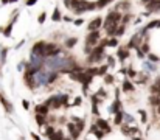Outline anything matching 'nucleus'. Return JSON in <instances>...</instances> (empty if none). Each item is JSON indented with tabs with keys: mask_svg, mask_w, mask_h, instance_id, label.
<instances>
[{
	"mask_svg": "<svg viewBox=\"0 0 160 140\" xmlns=\"http://www.w3.org/2000/svg\"><path fill=\"white\" fill-rule=\"evenodd\" d=\"M45 104L51 110H58L61 107L68 109L70 107V104H68V93H58V95H51V97L47 98Z\"/></svg>",
	"mask_w": 160,
	"mask_h": 140,
	"instance_id": "nucleus-1",
	"label": "nucleus"
},
{
	"mask_svg": "<svg viewBox=\"0 0 160 140\" xmlns=\"http://www.w3.org/2000/svg\"><path fill=\"white\" fill-rule=\"evenodd\" d=\"M70 78H72L73 81H76V82H79V84H83V92H84V95L87 93L89 86H90L92 81H93V76H92V75L89 73L86 69H83V70H78V72H73V73H70Z\"/></svg>",
	"mask_w": 160,
	"mask_h": 140,
	"instance_id": "nucleus-2",
	"label": "nucleus"
},
{
	"mask_svg": "<svg viewBox=\"0 0 160 140\" xmlns=\"http://www.w3.org/2000/svg\"><path fill=\"white\" fill-rule=\"evenodd\" d=\"M101 42V33L100 31H92L86 36V47H84V51L87 54H90L93 51V48Z\"/></svg>",
	"mask_w": 160,
	"mask_h": 140,
	"instance_id": "nucleus-3",
	"label": "nucleus"
},
{
	"mask_svg": "<svg viewBox=\"0 0 160 140\" xmlns=\"http://www.w3.org/2000/svg\"><path fill=\"white\" fill-rule=\"evenodd\" d=\"M104 48H106V47L100 42L98 45H96L95 47V48H93V51L90 53V54H89V58H87V62L89 64H95V62H101L103 61V58H104V56H106V53H104Z\"/></svg>",
	"mask_w": 160,
	"mask_h": 140,
	"instance_id": "nucleus-4",
	"label": "nucleus"
},
{
	"mask_svg": "<svg viewBox=\"0 0 160 140\" xmlns=\"http://www.w3.org/2000/svg\"><path fill=\"white\" fill-rule=\"evenodd\" d=\"M17 14H19V11H14V13H13V19H11V22L8 23L6 26H0V34H3L5 37H10V36H11V31H13L14 22L17 20Z\"/></svg>",
	"mask_w": 160,
	"mask_h": 140,
	"instance_id": "nucleus-5",
	"label": "nucleus"
},
{
	"mask_svg": "<svg viewBox=\"0 0 160 140\" xmlns=\"http://www.w3.org/2000/svg\"><path fill=\"white\" fill-rule=\"evenodd\" d=\"M45 41H38L36 44L33 45L31 48V56H39V58H44V51H45Z\"/></svg>",
	"mask_w": 160,
	"mask_h": 140,
	"instance_id": "nucleus-6",
	"label": "nucleus"
},
{
	"mask_svg": "<svg viewBox=\"0 0 160 140\" xmlns=\"http://www.w3.org/2000/svg\"><path fill=\"white\" fill-rule=\"evenodd\" d=\"M95 123H96V126H98L101 131H104L106 134H110L112 132V126H110V123L106 118H103V117H98L95 120Z\"/></svg>",
	"mask_w": 160,
	"mask_h": 140,
	"instance_id": "nucleus-7",
	"label": "nucleus"
},
{
	"mask_svg": "<svg viewBox=\"0 0 160 140\" xmlns=\"http://www.w3.org/2000/svg\"><path fill=\"white\" fill-rule=\"evenodd\" d=\"M65 126H67V131H68L70 137H72L73 140H78L79 135H81V132H79L76 123H73V121H68V123H65Z\"/></svg>",
	"mask_w": 160,
	"mask_h": 140,
	"instance_id": "nucleus-8",
	"label": "nucleus"
},
{
	"mask_svg": "<svg viewBox=\"0 0 160 140\" xmlns=\"http://www.w3.org/2000/svg\"><path fill=\"white\" fill-rule=\"evenodd\" d=\"M89 134H90V135H95L96 140H103L104 135H106V132H104V131H101L98 126H96V123H92V125H90V128H89Z\"/></svg>",
	"mask_w": 160,
	"mask_h": 140,
	"instance_id": "nucleus-9",
	"label": "nucleus"
},
{
	"mask_svg": "<svg viewBox=\"0 0 160 140\" xmlns=\"http://www.w3.org/2000/svg\"><path fill=\"white\" fill-rule=\"evenodd\" d=\"M103 23H104V22H103L101 17H95L93 20H90V22H89V25H87L89 33H92V31H100V28H101Z\"/></svg>",
	"mask_w": 160,
	"mask_h": 140,
	"instance_id": "nucleus-10",
	"label": "nucleus"
},
{
	"mask_svg": "<svg viewBox=\"0 0 160 140\" xmlns=\"http://www.w3.org/2000/svg\"><path fill=\"white\" fill-rule=\"evenodd\" d=\"M121 90L124 93H134L135 92V86H134V82H132L128 76L123 79V84H121Z\"/></svg>",
	"mask_w": 160,
	"mask_h": 140,
	"instance_id": "nucleus-11",
	"label": "nucleus"
},
{
	"mask_svg": "<svg viewBox=\"0 0 160 140\" xmlns=\"http://www.w3.org/2000/svg\"><path fill=\"white\" fill-rule=\"evenodd\" d=\"M117 56H118V61L123 64L124 61H126L129 58V48H128V45H124V47H120L118 51H117Z\"/></svg>",
	"mask_w": 160,
	"mask_h": 140,
	"instance_id": "nucleus-12",
	"label": "nucleus"
},
{
	"mask_svg": "<svg viewBox=\"0 0 160 140\" xmlns=\"http://www.w3.org/2000/svg\"><path fill=\"white\" fill-rule=\"evenodd\" d=\"M34 120H36V123L39 128H45L48 125V115H41V114H36L34 115Z\"/></svg>",
	"mask_w": 160,
	"mask_h": 140,
	"instance_id": "nucleus-13",
	"label": "nucleus"
},
{
	"mask_svg": "<svg viewBox=\"0 0 160 140\" xmlns=\"http://www.w3.org/2000/svg\"><path fill=\"white\" fill-rule=\"evenodd\" d=\"M120 110H123L121 100L120 98H115L113 103H112V106H110V109H109V112H110V114H117V112H120Z\"/></svg>",
	"mask_w": 160,
	"mask_h": 140,
	"instance_id": "nucleus-14",
	"label": "nucleus"
},
{
	"mask_svg": "<svg viewBox=\"0 0 160 140\" xmlns=\"http://www.w3.org/2000/svg\"><path fill=\"white\" fill-rule=\"evenodd\" d=\"M34 110H36V114H41V115H50V107L45 104V103H42V104H38L36 107H34Z\"/></svg>",
	"mask_w": 160,
	"mask_h": 140,
	"instance_id": "nucleus-15",
	"label": "nucleus"
},
{
	"mask_svg": "<svg viewBox=\"0 0 160 140\" xmlns=\"http://www.w3.org/2000/svg\"><path fill=\"white\" fill-rule=\"evenodd\" d=\"M124 112L123 110H120V112H117V114H113V125L115 126H121L123 123H124Z\"/></svg>",
	"mask_w": 160,
	"mask_h": 140,
	"instance_id": "nucleus-16",
	"label": "nucleus"
},
{
	"mask_svg": "<svg viewBox=\"0 0 160 140\" xmlns=\"http://www.w3.org/2000/svg\"><path fill=\"white\" fill-rule=\"evenodd\" d=\"M0 103H2V106H3V109H5L6 114H13L14 107H13V104H11V103L8 101L5 97H0Z\"/></svg>",
	"mask_w": 160,
	"mask_h": 140,
	"instance_id": "nucleus-17",
	"label": "nucleus"
},
{
	"mask_svg": "<svg viewBox=\"0 0 160 140\" xmlns=\"http://www.w3.org/2000/svg\"><path fill=\"white\" fill-rule=\"evenodd\" d=\"M47 138H48V140H64V138H65V135H64V131L59 129V128H56L55 132H53L51 135H48Z\"/></svg>",
	"mask_w": 160,
	"mask_h": 140,
	"instance_id": "nucleus-18",
	"label": "nucleus"
},
{
	"mask_svg": "<svg viewBox=\"0 0 160 140\" xmlns=\"http://www.w3.org/2000/svg\"><path fill=\"white\" fill-rule=\"evenodd\" d=\"M148 103H149L151 107H158L160 106V97L158 95H149Z\"/></svg>",
	"mask_w": 160,
	"mask_h": 140,
	"instance_id": "nucleus-19",
	"label": "nucleus"
},
{
	"mask_svg": "<svg viewBox=\"0 0 160 140\" xmlns=\"http://www.w3.org/2000/svg\"><path fill=\"white\" fill-rule=\"evenodd\" d=\"M129 6H131V2H129V0H121V2L120 3H117V6H115L113 9H115V11H123V9H129Z\"/></svg>",
	"mask_w": 160,
	"mask_h": 140,
	"instance_id": "nucleus-20",
	"label": "nucleus"
},
{
	"mask_svg": "<svg viewBox=\"0 0 160 140\" xmlns=\"http://www.w3.org/2000/svg\"><path fill=\"white\" fill-rule=\"evenodd\" d=\"M62 19H64V17H62V14H61V9L56 6L55 11H53V14H51V20L53 22H59V20H62Z\"/></svg>",
	"mask_w": 160,
	"mask_h": 140,
	"instance_id": "nucleus-21",
	"label": "nucleus"
},
{
	"mask_svg": "<svg viewBox=\"0 0 160 140\" xmlns=\"http://www.w3.org/2000/svg\"><path fill=\"white\" fill-rule=\"evenodd\" d=\"M149 79V75L148 73H138V76L135 78V82L137 84H146Z\"/></svg>",
	"mask_w": 160,
	"mask_h": 140,
	"instance_id": "nucleus-22",
	"label": "nucleus"
},
{
	"mask_svg": "<svg viewBox=\"0 0 160 140\" xmlns=\"http://www.w3.org/2000/svg\"><path fill=\"white\" fill-rule=\"evenodd\" d=\"M149 92H151V95H158V97H160V84H157V82L151 84Z\"/></svg>",
	"mask_w": 160,
	"mask_h": 140,
	"instance_id": "nucleus-23",
	"label": "nucleus"
},
{
	"mask_svg": "<svg viewBox=\"0 0 160 140\" xmlns=\"http://www.w3.org/2000/svg\"><path fill=\"white\" fill-rule=\"evenodd\" d=\"M138 115H140V120H141V123H148V121H149L148 112H146L145 109H138Z\"/></svg>",
	"mask_w": 160,
	"mask_h": 140,
	"instance_id": "nucleus-24",
	"label": "nucleus"
},
{
	"mask_svg": "<svg viewBox=\"0 0 160 140\" xmlns=\"http://www.w3.org/2000/svg\"><path fill=\"white\" fill-rule=\"evenodd\" d=\"M76 42H78L76 37H68V39L65 41V48H73V47L76 45Z\"/></svg>",
	"mask_w": 160,
	"mask_h": 140,
	"instance_id": "nucleus-25",
	"label": "nucleus"
},
{
	"mask_svg": "<svg viewBox=\"0 0 160 140\" xmlns=\"http://www.w3.org/2000/svg\"><path fill=\"white\" fill-rule=\"evenodd\" d=\"M109 69H110V67H109L107 64H104V65H101V67H98V76H106Z\"/></svg>",
	"mask_w": 160,
	"mask_h": 140,
	"instance_id": "nucleus-26",
	"label": "nucleus"
},
{
	"mask_svg": "<svg viewBox=\"0 0 160 140\" xmlns=\"http://www.w3.org/2000/svg\"><path fill=\"white\" fill-rule=\"evenodd\" d=\"M109 3H112L110 0H96V2H95L96 9H101V8H104V6H107Z\"/></svg>",
	"mask_w": 160,
	"mask_h": 140,
	"instance_id": "nucleus-27",
	"label": "nucleus"
},
{
	"mask_svg": "<svg viewBox=\"0 0 160 140\" xmlns=\"http://www.w3.org/2000/svg\"><path fill=\"white\" fill-rule=\"evenodd\" d=\"M6 54H8V48L6 47H2V50H0V62L2 64L6 62Z\"/></svg>",
	"mask_w": 160,
	"mask_h": 140,
	"instance_id": "nucleus-28",
	"label": "nucleus"
},
{
	"mask_svg": "<svg viewBox=\"0 0 160 140\" xmlns=\"http://www.w3.org/2000/svg\"><path fill=\"white\" fill-rule=\"evenodd\" d=\"M90 106H92V109H90V114H92V115H95L96 118H98V117H100V110H98V106H100V104H95V103H92Z\"/></svg>",
	"mask_w": 160,
	"mask_h": 140,
	"instance_id": "nucleus-29",
	"label": "nucleus"
},
{
	"mask_svg": "<svg viewBox=\"0 0 160 140\" xmlns=\"http://www.w3.org/2000/svg\"><path fill=\"white\" fill-rule=\"evenodd\" d=\"M137 76H138V73L132 69V67H129V69H128V78H129V79H135Z\"/></svg>",
	"mask_w": 160,
	"mask_h": 140,
	"instance_id": "nucleus-30",
	"label": "nucleus"
},
{
	"mask_svg": "<svg viewBox=\"0 0 160 140\" xmlns=\"http://www.w3.org/2000/svg\"><path fill=\"white\" fill-rule=\"evenodd\" d=\"M131 17H132V14H123V19H121V25H124L126 26V23H129L131 22Z\"/></svg>",
	"mask_w": 160,
	"mask_h": 140,
	"instance_id": "nucleus-31",
	"label": "nucleus"
},
{
	"mask_svg": "<svg viewBox=\"0 0 160 140\" xmlns=\"http://www.w3.org/2000/svg\"><path fill=\"white\" fill-rule=\"evenodd\" d=\"M76 126H78V129H79V132H83V131L86 129V120L81 118V120H79L78 123H76Z\"/></svg>",
	"mask_w": 160,
	"mask_h": 140,
	"instance_id": "nucleus-32",
	"label": "nucleus"
},
{
	"mask_svg": "<svg viewBox=\"0 0 160 140\" xmlns=\"http://www.w3.org/2000/svg\"><path fill=\"white\" fill-rule=\"evenodd\" d=\"M148 59H149L151 62H158V61H160V56H157V54H154V53H148Z\"/></svg>",
	"mask_w": 160,
	"mask_h": 140,
	"instance_id": "nucleus-33",
	"label": "nucleus"
},
{
	"mask_svg": "<svg viewBox=\"0 0 160 140\" xmlns=\"http://www.w3.org/2000/svg\"><path fill=\"white\" fill-rule=\"evenodd\" d=\"M104 82H106V84H109V86H110V84H113V82H115V78L112 76V75H109V73H107V75L104 76Z\"/></svg>",
	"mask_w": 160,
	"mask_h": 140,
	"instance_id": "nucleus-34",
	"label": "nucleus"
},
{
	"mask_svg": "<svg viewBox=\"0 0 160 140\" xmlns=\"http://www.w3.org/2000/svg\"><path fill=\"white\" fill-rule=\"evenodd\" d=\"M107 65H109L110 69L115 67V58H113L112 54H107Z\"/></svg>",
	"mask_w": 160,
	"mask_h": 140,
	"instance_id": "nucleus-35",
	"label": "nucleus"
},
{
	"mask_svg": "<svg viewBox=\"0 0 160 140\" xmlns=\"http://www.w3.org/2000/svg\"><path fill=\"white\" fill-rule=\"evenodd\" d=\"M117 45H118L117 37H110V39H107V47H117Z\"/></svg>",
	"mask_w": 160,
	"mask_h": 140,
	"instance_id": "nucleus-36",
	"label": "nucleus"
},
{
	"mask_svg": "<svg viewBox=\"0 0 160 140\" xmlns=\"http://www.w3.org/2000/svg\"><path fill=\"white\" fill-rule=\"evenodd\" d=\"M96 95H98L100 98H103V100H106V98H107V92H106L104 89H98V92H96Z\"/></svg>",
	"mask_w": 160,
	"mask_h": 140,
	"instance_id": "nucleus-37",
	"label": "nucleus"
},
{
	"mask_svg": "<svg viewBox=\"0 0 160 140\" xmlns=\"http://www.w3.org/2000/svg\"><path fill=\"white\" fill-rule=\"evenodd\" d=\"M83 104V97H76L75 100H73V107H78V106H81Z\"/></svg>",
	"mask_w": 160,
	"mask_h": 140,
	"instance_id": "nucleus-38",
	"label": "nucleus"
},
{
	"mask_svg": "<svg viewBox=\"0 0 160 140\" xmlns=\"http://www.w3.org/2000/svg\"><path fill=\"white\" fill-rule=\"evenodd\" d=\"M124 30H126V26H124V25H120V26H118V30H117V33H115V37L123 36V34H124Z\"/></svg>",
	"mask_w": 160,
	"mask_h": 140,
	"instance_id": "nucleus-39",
	"label": "nucleus"
},
{
	"mask_svg": "<svg viewBox=\"0 0 160 140\" xmlns=\"http://www.w3.org/2000/svg\"><path fill=\"white\" fill-rule=\"evenodd\" d=\"M124 123H128V125L129 123H135V120H134V117H132V115L126 114V115H124Z\"/></svg>",
	"mask_w": 160,
	"mask_h": 140,
	"instance_id": "nucleus-40",
	"label": "nucleus"
},
{
	"mask_svg": "<svg viewBox=\"0 0 160 140\" xmlns=\"http://www.w3.org/2000/svg\"><path fill=\"white\" fill-rule=\"evenodd\" d=\"M45 19H47V13H41L39 17H38V22H39V23H44V22H45Z\"/></svg>",
	"mask_w": 160,
	"mask_h": 140,
	"instance_id": "nucleus-41",
	"label": "nucleus"
},
{
	"mask_svg": "<svg viewBox=\"0 0 160 140\" xmlns=\"http://www.w3.org/2000/svg\"><path fill=\"white\" fill-rule=\"evenodd\" d=\"M145 67H146V69H148V70H151V72H155V65H154V64H152V62H151V61H149V62H146V64H145Z\"/></svg>",
	"mask_w": 160,
	"mask_h": 140,
	"instance_id": "nucleus-42",
	"label": "nucleus"
},
{
	"mask_svg": "<svg viewBox=\"0 0 160 140\" xmlns=\"http://www.w3.org/2000/svg\"><path fill=\"white\" fill-rule=\"evenodd\" d=\"M22 107H23L25 110H28V109H30V101H28V100H22Z\"/></svg>",
	"mask_w": 160,
	"mask_h": 140,
	"instance_id": "nucleus-43",
	"label": "nucleus"
},
{
	"mask_svg": "<svg viewBox=\"0 0 160 140\" xmlns=\"http://www.w3.org/2000/svg\"><path fill=\"white\" fill-rule=\"evenodd\" d=\"M36 3H38V0H26V2H25L26 6H34Z\"/></svg>",
	"mask_w": 160,
	"mask_h": 140,
	"instance_id": "nucleus-44",
	"label": "nucleus"
},
{
	"mask_svg": "<svg viewBox=\"0 0 160 140\" xmlns=\"http://www.w3.org/2000/svg\"><path fill=\"white\" fill-rule=\"evenodd\" d=\"M73 23H75L76 26H79V25H83V23H84V19H75Z\"/></svg>",
	"mask_w": 160,
	"mask_h": 140,
	"instance_id": "nucleus-45",
	"label": "nucleus"
},
{
	"mask_svg": "<svg viewBox=\"0 0 160 140\" xmlns=\"http://www.w3.org/2000/svg\"><path fill=\"white\" fill-rule=\"evenodd\" d=\"M79 120H81V118L76 117V115H70V121H73V123H78Z\"/></svg>",
	"mask_w": 160,
	"mask_h": 140,
	"instance_id": "nucleus-46",
	"label": "nucleus"
},
{
	"mask_svg": "<svg viewBox=\"0 0 160 140\" xmlns=\"http://www.w3.org/2000/svg\"><path fill=\"white\" fill-rule=\"evenodd\" d=\"M30 135H31V138H33V140H42V138H41V135H38L36 132H31Z\"/></svg>",
	"mask_w": 160,
	"mask_h": 140,
	"instance_id": "nucleus-47",
	"label": "nucleus"
},
{
	"mask_svg": "<svg viewBox=\"0 0 160 140\" xmlns=\"http://www.w3.org/2000/svg\"><path fill=\"white\" fill-rule=\"evenodd\" d=\"M155 114L160 117V106H158V107H155Z\"/></svg>",
	"mask_w": 160,
	"mask_h": 140,
	"instance_id": "nucleus-48",
	"label": "nucleus"
},
{
	"mask_svg": "<svg viewBox=\"0 0 160 140\" xmlns=\"http://www.w3.org/2000/svg\"><path fill=\"white\" fill-rule=\"evenodd\" d=\"M10 3V0H2V5H8Z\"/></svg>",
	"mask_w": 160,
	"mask_h": 140,
	"instance_id": "nucleus-49",
	"label": "nucleus"
},
{
	"mask_svg": "<svg viewBox=\"0 0 160 140\" xmlns=\"http://www.w3.org/2000/svg\"><path fill=\"white\" fill-rule=\"evenodd\" d=\"M157 30H160V19H157Z\"/></svg>",
	"mask_w": 160,
	"mask_h": 140,
	"instance_id": "nucleus-50",
	"label": "nucleus"
},
{
	"mask_svg": "<svg viewBox=\"0 0 160 140\" xmlns=\"http://www.w3.org/2000/svg\"><path fill=\"white\" fill-rule=\"evenodd\" d=\"M132 140H143V138H141V135H140V137H132Z\"/></svg>",
	"mask_w": 160,
	"mask_h": 140,
	"instance_id": "nucleus-51",
	"label": "nucleus"
},
{
	"mask_svg": "<svg viewBox=\"0 0 160 140\" xmlns=\"http://www.w3.org/2000/svg\"><path fill=\"white\" fill-rule=\"evenodd\" d=\"M16 2H19V0H10V3H16Z\"/></svg>",
	"mask_w": 160,
	"mask_h": 140,
	"instance_id": "nucleus-52",
	"label": "nucleus"
},
{
	"mask_svg": "<svg viewBox=\"0 0 160 140\" xmlns=\"http://www.w3.org/2000/svg\"><path fill=\"white\" fill-rule=\"evenodd\" d=\"M64 140H73V138H72V137H65Z\"/></svg>",
	"mask_w": 160,
	"mask_h": 140,
	"instance_id": "nucleus-53",
	"label": "nucleus"
},
{
	"mask_svg": "<svg viewBox=\"0 0 160 140\" xmlns=\"http://www.w3.org/2000/svg\"><path fill=\"white\" fill-rule=\"evenodd\" d=\"M70 2V0H64V3H68Z\"/></svg>",
	"mask_w": 160,
	"mask_h": 140,
	"instance_id": "nucleus-54",
	"label": "nucleus"
},
{
	"mask_svg": "<svg viewBox=\"0 0 160 140\" xmlns=\"http://www.w3.org/2000/svg\"><path fill=\"white\" fill-rule=\"evenodd\" d=\"M86 140H92V138H89V137H87V138H86Z\"/></svg>",
	"mask_w": 160,
	"mask_h": 140,
	"instance_id": "nucleus-55",
	"label": "nucleus"
},
{
	"mask_svg": "<svg viewBox=\"0 0 160 140\" xmlns=\"http://www.w3.org/2000/svg\"><path fill=\"white\" fill-rule=\"evenodd\" d=\"M0 97H3V95H2V92H0Z\"/></svg>",
	"mask_w": 160,
	"mask_h": 140,
	"instance_id": "nucleus-56",
	"label": "nucleus"
},
{
	"mask_svg": "<svg viewBox=\"0 0 160 140\" xmlns=\"http://www.w3.org/2000/svg\"><path fill=\"white\" fill-rule=\"evenodd\" d=\"M110 2H113V0H110Z\"/></svg>",
	"mask_w": 160,
	"mask_h": 140,
	"instance_id": "nucleus-57",
	"label": "nucleus"
}]
</instances>
